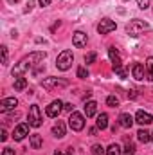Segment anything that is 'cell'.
Masks as SVG:
<instances>
[{"label":"cell","mask_w":153,"mask_h":155,"mask_svg":"<svg viewBox=\"0 0 153 155\" xmlns=\"http://www.w3.org/2000/svg\"><path fill=\"white\" fill-rule=\"evenodd\" d=\"M137 5L141 9H148L150 7V0H137Z\"/></svg>","instance_id":"31"},{"label":"cell","mask_w":153,"mask_h":155,"mask_svg":"<svg viewBox=\"0 0 153 155\" xmlns=\"http://www.w3.org/2000/svg\"><path fill=\"white\" fill-rule=\"evenodd\" d=\"M106 155H122V150H121V146L119 144H110L108 148H106Z\"/></svg>","instance_id":"22"},{"label":"cell","mask_w":153,"mask_h":155,"mask_svg":"<svg viewBox=\"0 0 153 155\" xmlns=\"http://www.w3.org/2000/svg\"><path fill=\"white\" fill-rule=\"evenodd\" d=\"M45 60V52L43 51H36V52H31L29 56H24L16 65H15V69H13V76L15 78H18V76H22L25 71H29V69H33L36 63H41Z\"/></svg>","instance_id":"1"},{"label":"cell","mask_w":153,"mask_h":155,"mask_svg":"<svg viewBox=\"0 0 153 155\" xmlns=\"http://www.w3.org/2000/svg\"><path fill=\"white\" fill-rule=\"evenodd\" d=\"M115 27H117V24H115L114 20H110V18H103V20L97 24V33H99V35H108V33L115 31Z\"/></svg>","instance_id":"7"},{"label":"cell","mask_w":153,"mask_h":155,"mask_svg":"<svg viewBox=\"0 0 153 155\" xmlns=\"http://www.w3.org/2000/svg\"><path fill=\"white\" fill-rule=\"evenodd\" d=\"M94 61H96V52H88L85 56V63L88 65V63H94Z\"/></svg>","instance_id":"27"},{"label":"cell","mask_w":153,"mask_h":155,"mask_svg":"<svg viewBox=\"0 0 153 155\" xmlns=\"http://www.w3.org/2000/svg\"><path fill=\"white\" fill-rule=\"evenodd\" d=\"M2 63L7 65V47L5 45H2Z\"/></svg>","instance_id":"30"},{"label":"cell","mask_w":153,"mask_h":155,"mask_svg":"<svg viewBox=\"0 0 153 155\" xmlns=\"http://www.w3.org/2000/svg\"><path fill=\"white\" fill-rule=\"evenodd\" d=\"M135 121H137L141 126H146V124L153 123V117L150 116L148 112H144V110H139V112L135 114Z\"/></svg>","instance_id":"12"},{"label":"cell","mask_w":153,"mask_h":155,"mask_svg":"<svg viewBox=\"0 0 153 155\" xmlns=\"http://www.w3.org/2000/svg\"><path fill=\"white\" fill-rule=\"evenodd\" d=\"M72 61H74V54L72 51H61L56 58V67L60 71H69L72 67Z\"/></svg>","instance_id":"2"},{"label":"cell","mask_w":153,"mask_h":155,"mask_svg":"<svg viewBox=\"0 0 153 155\" xmlns=\"http://www.w3.org/2000/svg\"><path fill=\"white\" fill-rule=\"evenodd\" d=\"M108 56H110V60H112L114 67H115V65H122V63H121V56H119V52L115 51V47H110V49H108Z\"/></svg>","instance_id":"19"},{"label":"cell","mask_w":153,"mask_h":155,"mask_svg":"<svg viewBox=\"0 0 153 155\" xmlns=\"http://www.w3.org/2000/svg\"><path fill=\"white\" fill-rule=\"evenodd\" d=\"M38 2H40V5H41V7H47V5L50 4V0H38Z\"/></svg>","instance_id":"34"},{"label":"cell","mask_w":153,"mask_h":155,"mask_svg":"<svg viewBox=\"0 0 153 155\" xmlns=\"http://www.w3.org/2000/svg\"><path fill=\"white\" fill-rule=\"evenodd\" d=\"M15 107H18V99H16V97H5V99L0 101V112L13 110Z\"/></svg>","instance_id":"10"},{"label":"cell","mask_w":153,"mask_h":155,"mask_svg":"<svg viewBox=\"0 0 153 155\" xmlns=\"http://www.w3.org/2000/svg\"><path fill=\"white\" fill-rule=\"evenodd\" d=\"M29 143H31V146H33L34 150H40V148H41V144H43V141H41V135H40V134H31V137H29Z\"/></svg>","instance_id":"17"},{"label":"cell","mask_w":153,"mask_h":155,"mask_svg":"<svg viewBox=\"0 0 153 155\" xmlns=\"http://www.w3.org/2000/svg\"><path fill=\"white\" fill-rule=\"evenodd\" d=\"M72 108H74V107H72L70 103H67V105H65V110H69V112H72Z\"/></svg>","instance_id":"36"},{"label":"cell","mask_w":153,"mask_h":155,"mask_svg":"<svg viewBox=\"0 0 153 155\" xmlns=\"http://www.w3.org/2000/svg\"><path fill=\"white\" fill-rule=\"evenodd\" d=\"M132 74H133V78H135L137 81H142L144 76H146V69H144V65H142V63H135V65L132 67Z\"/></svg>","instance_id":"13"},{"label":"cell","mask_w":153,"mask_h":155,"mask_svg":"<svg viewBox=\"0 0 153 155\" xmlns=\"http://www.w3.org/2000/svg\"><path fill=\"white\" fill-rule=\"evenodd\" d=\"M54 155H67V153H63V152H56Z\"/></svg>","instance_id":"37"},{"label":"cell","mask_w":153,"mask_h":155,"mask_svg":"<svg viewBox=\"0 0 153 155\" xmlns=\"http://www.w3.org/2000/svg\"><path fill=\"white\" fill-rule=\"evenodd\" d=\"M150 29V25L144 22V20H132L128 25H126V33L130 35V36H139V35H142L144 31H148Z\"/></svg>","instance_id":"3"},{"label":"cell","mask_w":153,"mask_h":155,"mask_svg":"<svg viewBox=\"0 0 153 155\" xmlns=\"http://www.w3.org/2000/svg\"><path fill=\"white\" fill-rule=\"evenodd\" d=\"M133 123H135V119L130 116V114H121V116H119V124H121L122 128H132Z\"/></svg>","instance_id":"14"},{"label":"cell","mask_w":153,"mask_h":155,"mask_svg":"<svg viewBox=\"0 0 153 155\" xmlns=\"http://www.w3.org/2000/svg\"><path fill=\"white\" fill-rule=\"evenodd\" d=\"M41 85H43V88H49V90H52V88H58V87H67L69 85V81L67 79H63V78H45L43 81H41Z\"/></svg>","instance_id":"6"},{"label":"cell","mask_w":153,"mask_h":155,"mask_svg":"<svg viewBox=\"0 0 153 155\" xmlns=\"http://www.w3.org/2000/svg\"><path fill=\"white\" fill-rule=\"evenodd\" d=\"M27 121H29V124H31L33 128L41 126L43 117H41V112H40L38 105H31V108H29V116H27Z\"/></svg>","instance_id":"4"},{"label":"cell","mask_w":153,"mask_h":155,"mask_svg":"<svg viewBox=\"0 0 153 155\" xmlns=\"http://www.w3.org/2000/svg\"><path fill=\"white\" fill-rule=\"evenodd\" d=\"M86 41H88V36H86L85 33H81V31H76V33H74V36H72V43H74V47L81 49V47L86 45Z\"/></svg>","instance_id":"11"},{"label":"cell","mask_w":153,"mask_h":155,"mask_svg":"<svg viewBox=\"0 0 153 155\" xmlns=\"http://www.w3.org/2000/svg\"><path fill=\"white\" fill-rule=\"evenodd\" d=\"M124 155H135V146H133V144H126Z\"/></svg>","instance_id":"28"},{"label":"cell","mask_w":153,"mask_h":155,"mask_svg":"<svg viewBox=\"0 0 153 155\" xmlns=\"http://www.w3.org/2000/svg\"><path fill=\"white\" fill-rule=\"evenodd\" d=\"M63 108H65V105H63L60 99H56V101H52V103L45 108V114H47L49 117H58V116H60V112H61Z\"/></svg>","instance_id":"8"},{"label":"cell","mask_w":153,"mask_h":155,"mask_svg":"<svg viewBox=\"0 0 153 155\" xmlns=\"http://www.w3.org/2000/svg\"><path fill=\"white\" fill-rule=\"evenodd\" d=\"M2 155H15V150H13V148H4Z\"/></svg>","instance_id":"33"},{"label":"cell","mask_w":153,"mask_h":155,"mask_svg":"<svg viewBox=\"0 0 153 155\" xmlns=\"http://www.w3.org/2000/svg\"><path fill=\"white\" fill-rule=\"evenodd\" d=\"M92 155H106V150L101 144H94L92 146Z\"/></svg>","instance_id":"24"},{"label":"cell","mask_w":153,"mask_h":155,"mask_svg":"<svg viewBox=\"0 0 153 155\" xmlns=\"http://www.w3.org/2000/svg\"><path fill=\"white\" fill-rule=\"evenodd\" d=\"M114 71L119 74L121 78H126V72H124V69H122V65H115L114 67Z\"/></svg>","instance_id":"29"},{"label":"cell","mask_w":153,"mask_h":155,"mask_svg":"<svg viewBox=\"0 0 153 155\" xmlns=\"http://www.w3.org/2000/svg\"><path fill=\"white\" fill-rule=\"evenodd\" d=\"M146 74H148V79L153 81V56L146 60Z\"/></svg>","instance_id":"23"},{"label":"cell","mask_w":153,"mask_h":155,"mask_svg":"<svg viewBox=\"0 0 153 155\" xmlns=\"http://www.w3.org/2000/svg\"><path fill=\"white\" fill-rule=\"evenodd\" d=\"M96 126L99 128V130H105L106 126H108V114H99L97 116V121H96Z\"/></svg>","instance_id":"18"},{"label":"cell","mask_w":153,"mask_h":155,"mask_svg":"<svg viewBox=\"0 0 153 155\" xmlns=\"http://www.w3.org/2000/svg\"><path fill=\"white\" fill-rule=\"evenodd\" d=\"M29 126H31V124H27V123H20V124L15 128V132H13L15 141H22V139L29 134Z\"/></svg>","instance_id":"9"},{"label":"cell","mask_w":153,"mask_h":155,"mask_svg":"<svg viewBox=\"0 0 153 155\" xmlns=\"http://www.w3.org/2000/svg\"><path fill=\"white\" fill-rule=\"evenodd\" d=\"M96 112H97V103H96V101H88V103L85 105V116L86 117H94L96 116Z\"/></svg>","instance_id":"16"},{"label":"cell","mask_w":153,"mask_h":155,"mask_svg":"<svg viewBox=\"0 0 153 155\" xmlns=\"http://www.w3.org/2000/svg\"><path fill=\"white\" fill-rule=\"evenodd\" d=\"M25 87H27V79H25V78H22V76L15 78V90H16V92L24 90Z\"/></svg>","instance_id":"20"},{"label":"cell","mask_w":153,"mask_h":155,"mask_svg":"<svg viewBox=\"0 0 153 155\" xmlns=\"http://www.w3.org/2000/svg\"><path fill=\"white\" fill-rule=\"evenodd\" d=\"M106 105H108V107H117V105H119V99H117L115 96H108V97H106Z\"/></svg>","instance_id":"25"},{"label":"cell","mask_w":153,"mask_h":155,"mask_svg":"<svg viewBox=\"0 0 153 155\" xmlns=\"http://www.w3.org/2000/svg\"><path fill=\"white\" fill-rule=\"evenodd\" d=\"M69 126L74 130V132H81L85 128V116L79 114V112H72L69 117Z\"/></svg>","instance_id":"5"},{"label":"cell","mask_w":153,"mask_h":155,"mask_svg":"<svg viewBox=\"0 0 153 155\" xmlns=\"http://www.w3.org/2000/svg\"><path fill=\"white\" fill-rule=\"evenodd\" d=\"M33 5H34V2H31V0H29V2L25 4V7H24V13H29V11H33Z\"/></svg>","instance_id":"32"},{"label":"cell","mask_w":153,"mask_h":155,"mask_svg":"<svg viewBox=\"0 0 153 155\" xmlns=\"http://www.w3.org/2000/svg\"><path fill=\"white\" fill-rule=\"evenodd\" d=\"M137 139H139L141 143H148V141H151V134H150L148 130H139V132H137Z\"/></svg>","instance_id":"21"},{"label":"cell","mask_w":153,"mask_h":155,"mask_svg":"<svg viewBox=\"0 0 153 155\" xmlns=\"http://www.w3.org/2000/svg\"><path fill=\"white\" fill-rule=\"evenodd\" d=\"M77 78H81V79L88 78V71H86L85 67H77Z\"/></svg>","instance_id":"26"},{"label":"cell","mask_w":153,"mask_h":155,"mask_svg":"<svg viewBox=\"0 0 153 155\" xmlns=\"http://www.w3.org/2000/svg\"><path fill=\"white\" fill-rule=\"evenodd\" d=\"M0 139H2V141H5V139H7V132H5V130H2V132H0Z\"/></svg>","instance_id":"35"},{"label":"cell","mask_w":153,"mask_h":155,"mask_svg":"<svg viewBox=\"0 0 153 155\" xmlns=\"http://www.w3.org/2000/svg\"><path fill=\"white\" fill-rule=\"evenodd\" d=\"M151 141H153V132H151Z\"/></svg>","instance_id":"38"},{"label":"cell","mask_w":153,"mask_h":155,"mask_svg":"<svg viewBox=\"0 0 153 155\" xmlns=\"http://www.w3.org/2000/svg\"><path fill=\"white\" fill-rule=\"evenodd\" d=\"M52 134H54V137H58V139L65 137V123L58 121V123H56V124L52 126Z\"/></svg>","instance_id":"15"}]
</instances>
